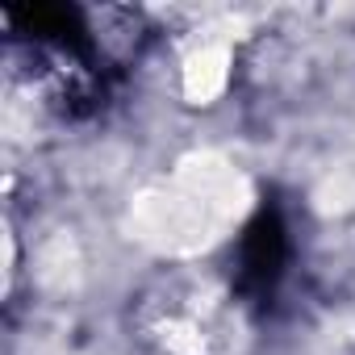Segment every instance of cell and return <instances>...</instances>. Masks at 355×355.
I'll use <instances>...</instances> for the list:
<instances>
[{"label":"cell","mask_w":355,"mask_h":355,"mask_svg":"<svg viewBox=\"0 0 355 355\" xmlns=\"http://www.w3.org/2000/svg\"><path fill=\"white\" fill-rule=\"evenodd\" d=\"M247 38V17L239 13H209L189 26L171 46V84L180 101L193 109L218 105L239 76V55Z\"/></svg>","instance_id":"obj_3"},{"label":"cell","mask_w":355,"mask_h":355,"mask_svg":"<svg viewBox=\"0 0 355 355\" xmlns=\"http://www.w3.org/2000/svg\"><path fill=\"white\" fill-rule=\"evenodd\" d=\"M255 205L259 193L247 167L222 150L197 146L175 155L163 171L130 193L125 239L159 259V268L209 263L214 251L239 239Z\"/></svg>","instance_id":"obj_1"},{"label":"cell","mask_w":355,"mask_h":355,"mask_svg":"<svg viewBox=\"0 0 355 355\" xmlns=\"http://www.w3.org/2000/svg\"><path fill=\"white\" fill-rule=\"evenodd\" d=\"M125 334L138 355H239L247 313L209 263H171L130 297Z\"/></svg>","instance_id":"obj_2"}]
</instances>
